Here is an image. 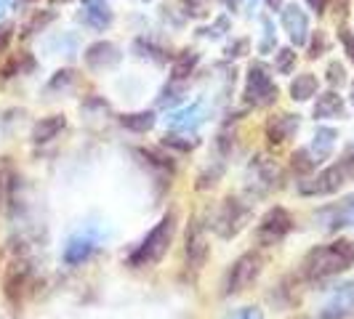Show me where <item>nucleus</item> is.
Returning a JSON list of instances; mask_svg holds the SVG:
<instances>
[{
  "instance_id": "nucleus-3",
  "label": "nucleus",
  "mask_w": 354,
  "mask_h": 319,
  "mask_svg": "<svg viewBox=\"0 0 354 319\" xmlns=\"http://www.w3.org/2000/svg\"><path fill=\"white\" fill-rule=\"evenodd\" d=\"M352 178H354V155L352 152H346L338 162L328 165V168H322L315 178L301 181V184H299V192L306 197L336 195L338 189H341L346 181H352Z\"/></svg>"
},
{
  "instance_id": "nucleus-10",
  "label": "nucleus",
  "mask_w": 354,
  "mask_h": 319,
  "mask_svg": "<svg viewBox=\"0 0 354 319\" xmlns=\"http://www.w3.org/2000/svg\"><path fill=\"white\" fill-rule=\"evenodd\" d=\"M280 19H283V27L288 37H290V43L293 46H306V40H309V17L304 14L301 6H296V3L285 6Z\"/></svg>"
},
{
  "instance_id": "nucleus-2",
  "label": "nucleus",
  "mask_w": 354,
  "mask_h": 319,
  "mask_svg": "<svg viewBox=\"0 0 354 319\" xmlns=\"http://www.w3.org/2000/svg\"><path fill=\"white\" fill-rule=\"evenodd\" d=\"M174 234H176V213H165L160 218V224H155V229L144 237V242L133 250V255L128 258L131 266H155L162 261V255L168 253L171 242H174Z\"/></svg>"
},
{
  "instance_id": "nucleus-28",
  "label": "nucleus",
  "mask_w": 354,
  "mask_h": 319,
  "mask_svg": "<svg viewBox=\"0 0 354 319\" xmlns=\"http://www.w3.org/2000/svg\"><path fill=\"white\" fill-rule=\"evenodd\" d=\"M142 155L149 160L152 165H158V168L168 171V173H174V168H176V165H174V160L168 157V155H162L160 149H142Z\"/></svg>"
},
{
  "instance_id": "nucleus-26",
  "label": "nucleus",
  "mask_w": 354,
  "mask_h": 319,
  "mask_svg": "<svg viewBox=\"0 0 354 319\" xmlns=\"http://www.w3.org/2000/svg\"><path fill=\"white\" fill-rule=\"evenodd\" d=\"M53 17H56L53 11H35V14H32V19L24 24V32H21V35L30 37V35H35V32H40L46 24H51Z\"/></svg>"
},
{
  "instance_id": "nucleus-13",
  "label": "nucleus",
  "mask_w": 354,
  "mask_h": 319,
  "mask_svg": "<svg viewBox=\"0 0 354 319\" xmlns=\"http://www.w3.org/2000/svg\"><path fill=\"white\" fill-rule=\"evenodd\" d=\"M208 253H211V245H208L205 231L200 224H192L187 231V264L192 269H203L208 261Z\"/></svg>"
},
{
  "instance_id": "nucleus-42",
  "label": "nucleus",
  "mask_w": 354,
  "mask_h": 319,
  "mask_svg": "<svg viewBox=\"0 0 354 319\" xmlns=\"http://www.w3.org/2000/svg\"><path fill=\"white\" fill-rule=\"evenodd\" d=\"M187 3L197 6V14H203V6H205V0H187Z\"/></svg>"
},
{
  "instance_id": "nucleus-15",
  "label": "nucleus",
  "mask_w": 354,
  "mask_h": 319,
  "mask_svg": "<svg viewBox=\"0 0 354 319\" xmlns=\"http://www.w3.org/2000/svg\"><path fill=\"white\" fill-rule=\"evenodd\" d=\"M299 125H301L299 115H277L266 123V139H269V144H285L288 139H293Z\"/></svg>"
},
{
  "instance_id": "nucleus-4",
  "label": "nucleus",
  "mask_w": 354,
  "mask_h": 319,
  "mask_svg": "<svg viewBox=\"0 0 354 319\" xmlns=\"http://www.w3.org/2000/svg\"><path fill=\"white\" fill-rule=\"evenodd\" d=\"M261 271H264V258H261V253H259V250L243 253V255L230 266V271H227V277H224V293H227V296H237V293L248 290L250 284L261 277Z\"/></svg>"
},
{
  "instance_id": "nucleus-24",
  "label": "nucleus",
  "mask_w": 354,
  "mask_h": 319,
  "mask_svg": "<svg viewBox=\"0 0 354 319\" xmlns=\"http://www.w3.org/2000/svg\"><path fill=\"white\" fill-rule=\"evenodd\" d=\"M120 125L133 130V133H147L155 125V112H133V115H123Z\"/></svg>"
},
{
  "instance_id": "nucleus-32",
  "label": "nucleus",
  "mask_w": 354,
  "mask_h": 319,
  "mask_svg": "<svg viewBox=\"0 0 354 319\" xmlns=\"http://www.w3.org/2000/svg\"><path fill=\"white\" fill-rule=\"evenodd\" d=\"M227 27H230V19L227 17H218L216 19V21H213L211 27H208V30H203V35H208V37H221L224 35V30H227Z\"/></svg>"
},
{
  "instance_id": "nucleus-37",
  "label": "nucleus",
  "mask_w": 354,
  "mask_h": 319,
  "mask_svg": "<svg viewBox=\"0 0 354 319\" xmlns=\"http://www.w3.org/2000/svg\"><path fill=\"white\" fill-rule=\"evenodd\" d=\"M11 35H14V24H0V53L8 48Z\"/></svg>"
},
{
  "instance_id": "nucleus-38",
  "label": "nucleus",
  "mask_w": 354,
  "mask_h": 319,
  "mask_svg": "<svg viewBox=\"0 0 354 319\" xmlns=\"http://www.w3.org/2000/svg\"><path fill=\"white\" fill-rule=\"evenodd\" d=\"M168 144L176 146V149H181V152H189V149L195 146L192 142H178V136H165V146H168Z\"/></svg>"
},
{
  "instance_id": "nucleus-14",
  "label": "nucleus",
  "mask_w": 354,
  "mask_h": 319,
  "mask_svg": "<svg viewBox=\"0 0 354 319\" xmlns=\"http://www.w3.org/2000/svg\"><path fill=\"white\" fill-rule=\"evenodd\" d=\"M112 11H109V6H106V0H83V14H80V21L91 27V30H96V32H102L106 30L109 24H112Z\"/></svg>"
},
{
  "instance_id": "nucleus-19",
  "label": "nucleus",
  "mask_w": 354,
  "mask_h": 319,
  "mask_svg": "<svg viewBox=\"0 0 354 319\" xmlns=\"http://www.w3.org/2000/svg\"><path fill=\"white\" fill-rule=\"evenodd\" d=\"M315 117L317 120H338V117H344V99L338 96L336 90H328V93L317 96Z\"/></svg>"
},
{
  "instance_id": "nucleus-21",
  "label": "nucleus",
  "mask_w": 354,
  "mask_h": 319,
  "mask_svg": "<svg viewBox=\"0 0 354 319\" xmlns=\"http://www.w3.org/2000/svg\"><path fill=\"white\" fill-rule=\"evenodd\" d=\"M317 88H319L317 75H312V72L296 75V80L290 83V99L293 102H309L312 96H317Z\"/></svg>"
},
{
  "instance_id": "nucleus-1",
  "label": "nucleus",
  "mask_w": 354,
  "mask_h": 319,
  "mask_svg": "<svg viewBox=\"0 0 354 319\" xmlns=\"http://www.w3.org/2000/svg\"><path fill=\"white\" fill-rule=\"evenodd\" d=\"M354 266V242L352 240H336L330 245L312 248L301 261V274L309 282H319L328 277H336L341 271Z\"/></svg>"
},
{
  "instance_id": "nucleus-43",
  "label": "nucleus",
  "mask_w": 354,
  "mask_h": 319,
  "mask_svg": "<svg viewBox=\"0 0 354 319\" xmlns=\"http://www.w3.org/2000/svg\"><path fill=\"white\" fill-rule=\"evenodd\" d=\"M8 3H11V0H0V17L6 14V8H8Z\"/></svg>"
},
{
  "instance_id": "nucleus-25",
  "label": "nucleus",
  "mask_w": 354,
  "mask_h": 319,
  "mask_svg": "<svg viewBox=\"0 0 354 319\" xmlns=\"http://www.w3.org/2000/svg\"><path fill=\"white\" fill-rule=\"evenodd\" d=\"M293 171L299 173V176H309L315 168H317V160H315V155L309 152V149H299V152H293Z\"/></svg>"
},
{
  "instance_id": "nucleus-17",
  "label": "nucleus",
  "mask_w": 354,
  "mask_h": 319,
  "mask_svg": "<svg viewBox=\"0 0 354 319\" xmlns=\"http://www.w3.org/2000/svg\"><path fill=\"white\" fill-rule=\"evenodd\" d=\"M27 284H30V269H27V264H14L8 269V274H6L3 293H6V298L11 303H19V298H21V293H24Z\"/></svg>"
},
{
  "instance_id": "nucleus-22",
  "label": "nucleus",
  "mask_w": 354,
  "mask_h": 319,
  "mask_svg": "<svg viewBox=\"0 0 354 319\" xmlns=\"http://www.w3.org/2000/svg\"><path fill=\"white\" fill-rule=\"evenodd\" d=\"M336 139H338V133L333 130V128H317L315 142H312V149H309L317 162L330 157V152H333V146H336Z\"/></svg>"
},
{
  "instance_id": "nucleus-27",
  "label": "nucleus",
  "mask_w": 354,
  "mask_h": 319,
  "mask_svg": "<svg viewBox=\"0 0 354 319\" xmlns=\"http://www.w3.org/2000/svg\"><path fill=\"white\" fill-rule=\"evenodd\" d=\"M274 70L280 75H290L296 70V51L293 48H280L274 53Z\"/></svg>"
},
{
  "instance_id": "nucleus-12",
  "label": "nucleus",
  "mask_w": 354,
  "mask_h": 319,
  "mask_svg": "<svg viewBox=\"0 0 354 319\" xmlns=\"http://www.w3.org/2000/svg\"><path fill=\"white\" fill-rule=\"evenodd\" d=\"M354 309V282L338 284L322 309V319H344Z\"/></svg>"
},
{
  "instance_id": "nucleus-23",
  "label": "nucleus",
  "mask_w": 354,
  "mask_h": 319,
  "mask_svg": "<svg viewBox=\"0 0 354 319\" xmlns=\"http://www.w3.org/2000/svg\"><path fill=\"white\" fill-rule=\"evenodd\" d=\"M200 64V53L197 51H181L174 59V64H171V75H174V80H184V77H189L195 67Z\"/></svg>"
},
{
  "instance_id": "nucleus-44",
  "label": "nucleus",
  "mask_w": 354,
  "mask_h": 319,
  "mask_svg": "<svg viewBox=\"0 0 354 319\" xmlns=\"http://www.w3.org/2000/svg\"><path fill=\"white\" fill-rule=\"evenodd\" d=\"M221 3H224L227 8H232V6H234V0H221Z\"/></svg>"
},
{
  "instance_id": "nucleus-34",
  "label": "nucleus",
  "mask_w": 354,
  "mask_h": 319,
  "mask_svg": "<svg viewBox=\"0 0 354 319\" xmlns=\"http://www.w3.org/2000/svg\"><path fill=\"white\" fill-rule=\"evenodd\" d=\"M248 40H245V37H240V40H234V43H232L230 48H227V56H230V59H237V56H245V53H248Z\"/></svg>"
},
{
  "instance_id": "nucleus-31",
  "label": "nucleus",
  "mask_w": 354,
  "mask_h": 319,
  "mask_svg": "<svg viewBox=\"0 0 354 319\" xmlns=\"http://www.w3.org/2000/svg\"><path fill=\"white\" fill-rule=\"evenodd\" d=\"M70 83H75V72H72V70H62V72H56V75H53V80H51V86H48V88H51V90L67 88Z\"/></svg>"
},
{
  "instance_id": "nucleus-5",
  "label": "nucleus",
  "mask_w": 354,
  "mask_h": 319,
  "mask_svg": "<svg viewBox=\"0 0 354 319\" xmlns=\"http://www.w3.org/2000/svg\"><path fill=\"white\" fill-rule=\"evenodd\" d=\"M248 218H250L248 202H243L240 197H227V200L218 205V211H216L213 229H216V234H218L221 240H232V237H237L240 231L245 229Z\"/></svg>"
},
{
  "instance_id": "nucleus-36",
  "label": "nucleus",
  "mask_w": 354,
  "mask_h": 319,
  "mask_svg": "<svg viewBox=\"0 0 354 319\" xmlns=\"http://www.w3.org/2000/svg\"><path fill=\"white\" fill-rule=\"evenodd\" d=\"M341 43H344V48H346L349 61L354 64V32H349V30H341Z\"/></svg>"
},
{
  "instance_id": "nucleus-9",
  "label": "nucleus",
  "mask_w": 354,
  "mask_h": 319,
  "mask_svg": "<svg viewBox=\"0 0 354 319\" xmlns=\"http://www.w3.org/2000/svg\"><path fill=\"white\" fill-rule=\"evenodd\" d=\"M83 59H86V67H88V70L104 72V70L118 67V64H120V59H123V53H120V48H118L115 43H109V40H99V43H93V46L86 48Z\"/></svg>"
},
{
  "instance_id": "nucleus-35",
  "label": "nucleus",
  "mask_w": 354,
  "mask_h": 319,
  "mask_svg": "<svg viewBox=\"0 0 354 319\" xmlns=\"http://www.w3.org/2000/svg\"><path fill=\"white\" fill-rule=\"evenodd\" d=\"M227 319H264V314L256 309V306H245V309H240V311H234L232 317Z\"/></svg>"
},
{
  "instance_id": "nucleus-40",
  "label": "nucleus",
  "mask_w": 354,
  "mask_h": 319,
  "mask_svg": "<svg viewBox=\"0 0 354 319\" xmlns=\"http://www.w3.org/2000/svg\"><path fill=\"white\" fill-rule=\"evenodd\" d=\"M256 6H259V0H243V8H245V14H253V11H256Z\"/></svg>"
},
{
  "instance_id": "nucleus-41",
  "label": "nucleus",
  "mask_w": 354,
  "mask_h": 319,
  "mask_svg": "<svg viewBox=\"0 0 354 319\" xmlns=\"http://www.w3.org/2000/svg\"><path fill=\"white\" fill-rule=\"evenodd\" d=\"M266 6H269L272 11H280V8H283V0H266Z\"/></svg>"
},
{
  "instance_id": "nucleus-6",
  "label": "nucleus",
  "mask_w": 354,
  "mask_h": 319,
  "mask_svg": "<svg viewBox=\"0 0 354 319\" xmlns=\"http://www.w3.org/2000/svg\"><path fill=\"white\" fill-rule=\"evenodd\" d=\"M243 96H245V102L253 106L274 104V99H277V86H274L272 75L266 70V64H261V61L250 64L248 83H245V93H243Z\"/></svg>"
},
{
  "instance_id": "nucleus-20",
  "label": "nucleus",
  "mask_w": 354,
  "mask_h": 319,
  "mask_svg": "<svg viewBox=\"0 0 354 319\" xmlns=\"http://www.w3.org/2000/svg\"><path fill=\"white\" fill-rule=\"evenodd\" d=\"M93 248H96V240L91 234H77V237H72L70 242H67V248H64V261L72 266L83 264L86 258H91Z\"/></svg>"
},
{
  "instance_id": "nucleus-33",
  "label": "nucleus",
  "mask_w": 354,
  "mask_h": 319,
  "mask_svg": "<svg viewBox=\"0 0 354 319\" xmlns=\"http://www.w3.org/2000/svg\"><path fill=\"white\" fill-rule=\"evenodd\" d=\"M328 48V40H325V35L322 32H317V35L312 37V46H309V56L312 59H317V56H322V51Z\"/></svg>"
},
{
  "instance_id": "nucleus-45",
  "label": "nucleus",
  "mask_w": 354,
  "mask_h": 319,
  "mask_svg": "<svg viewBox=\"0 0 354 319\" xmlns=\"http://www.w3.org/2000/svg\"><path fill=\"white\" fill-rule=\"evenodd\" d=\"M27 3H32V0H17V6H27Z\"/></svg>"
},
{
  "instance_id": "nucleus-30",
  "label": "nucleus",
  "mask_w": 354,
  "mask_h": 319,
  "mask_svg": "<svg viewBox=\"0 0 354 319\" xmlns=\"http://www.w3.org/2000/svg\"><path fill=\"white\" fill-rule=\"evenodd\" d=\"M261 24H264V37H261L259 48H261V53H266L277 46V37H274V24H272V19H264Z\"/></svg>"
},
{
  "instance_id": "nucleus-39",
  "label": "nucleus",
  "mask_w": 354,
  "mask_h": 319,
  "mask_svg": "<svg viewBox=\"0 0 354 319\" xmlns=\"http://www.w3.org/2000/svg\"><path fill=\"white\" fill-rule=\"evenodd\" d=\"M306 6H309L315 14H325V8H328V0H306Z\"/></svg>"
},
{
  "instance_id": "nucleus-29",
  "label": "nucleus",
  "mask_w": 354,
  "mask_h": 319,
  "mask_svg": "<svg viewBox=\"0 0 354 319\" xmlns=\"http://www.w3.org/2000/svg\"><path fill=\"white\" fill-rule=\"evenodd\" d=\"M328 83H330L333 88H341V86L346 83V70H344L341 61H330V64H328Z\"/></svg>"
},
{
  "instance_id": "nucleus-18",
  "label": "nucleus",
  "mask_w": 354,
  "mask_h": 319,
  "mask_svg": "<svg viewBox=\"0 0 354 319\" xmlns=\"http://www.w3.org/2000/svg\"><path fill=\"white\" fill-rule=\"evenodd\" d=\"M64 128H67V117H64V115H48V117H40V123H35V128H32V142L35 144L53 142Z\"/></svg>"
},
{
  "instance_id": "nucleus-11",
  "label": "nucleus",
  "mask_w": 354,
  "mask_h": 319,
  "mask_svg": "<svg viewBox=\"0 0 354 319\" xmlns=\"http://www.w3.org/2000/svg\"><path fill=\"white\" fill-rule=\"evenodd\" d=\"M250 173H253V178H256V181H250V184L256 186V192H259V195L272 192V189L277 186V181H280V168H277V162H274V160H269V157L253 160Z\"/></svg>"
},
{
  "instance_id": "nucleus-7",
  "label": "nucleus",
  "mask_w": 354,
  "mask_h": 319,
  "mask_svg": "<svg viewBox=\"0 0 354 319\" xmlns=\"http://www.w3.org/2000/svg\"><path fill=\"white\" fill-rule=\"evenodd\" d=\"M293 229V215L280 208V205H274V208H269L264 213V218L259 221V226H256V240L261 242V245H277V242H283L285 237L290 234Z\"/></svg>"
},
{
  "instance_id": "nucleus-16",
  "label": "nucleus",
  "mask_w": 354,
  "mask_h": 319,
  "mask_svg": "<svg viewBox=\"0 0 354 319\" xmlns=\"http://www.w3.org/2000/svg\"><path fill=\"white\" fill-rule=\"evenodd\" d=\"M203 115H205V106L203 102H192L189 106H184V109H178L174 112L171 117H168V128L171 130H184V133H189V130H195L197 125L203 123Z\"/></svg>"
},
{
  "instance_id": "nucleus-46",
  "label": "nucleus",
  "mask_w": 354,
  "mask_h": 319,
  "mask_svg": "<svg viewBox=\"0 0 354 319\" xmlns=\"http://www.w3.org/2000/svg\"><path fill=\"white\" fill-rule=\"evenodd\" d=\"M352 106H354V83H352Z\"/></svg>"
},
{
  "instance_id": "nucleus-8",
  "label": "nucleus",
  "mask_w": 354,
  "mask_h": 319,
  "mask_svg": "<svg viewBox=\"0 0 354 319\" xmlns=\"http://www.w3.org/2000/svg\"><path fill=\"white\" fill-rule=\"evenodd\" d=\"M315 221L319 224V229L325 231H338V229H349L354 226V195L338 200L333 205L317 211Z\"/></svg>"
}]
</instances>
